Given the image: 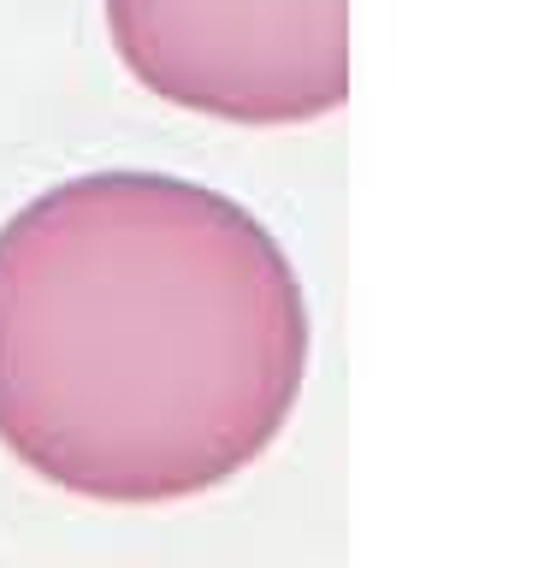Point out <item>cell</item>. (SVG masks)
Returning a JSON list of instances; mask_svg holds the SVG:
<instances>
[{
  "mask_svg": "<svg viewBox=\"0 0 538 568\" xmlns=\"http://www.w3.org/2000/svg\"><path fill=\"white\" fill-rule=\"evenodd\" d=\"M149 95L225 124H314L349 101V0H106Z\"/></svg>",
  "mask_w": 538,
  "mask_h": 568,
  "instance_id": "cell-2",
  "label": "cell"
},
{
  "mask_svg": "<svg viewBox=\"0 0 538 568\" xmlns=\"http://www.w3.org/2000/svg\"><path fill=\"white\" fill-rule=\"evenodd\" d=\"M308 302L255 213L172 172H83L0 225V444L95 504L202 497L273 450Z\"/></svg>",
  "mask_w": 538,
  "mask_h": 568,
  "instance_id": "cell-1",
  "label": "cell"
}]
</instances>
